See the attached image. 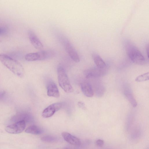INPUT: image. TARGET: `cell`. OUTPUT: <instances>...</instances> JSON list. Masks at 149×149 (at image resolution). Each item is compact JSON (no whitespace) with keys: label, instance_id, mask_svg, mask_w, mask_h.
I'll use <instances>...</instances> for the list:
<instances>
[{"label":"cell","instance_id":"ac0fdd59","mask_svg":"<svg viewBox=\"0 0 149 149\" xmlns=\"http://www.w3.org/2000/svg\"><path fill=\"white\" fill-rule=\"evenodd\" d=\"M41 139L43 141L49 142H54L57 140L56 137L50 135L43 136L41 138Z\"/></svg>","mask_w":149,"mask_h":149},{"label":"cell","instance_id":"7a4b0ae2","mask_svg":"<svg viewBox=\"0 0 149 149\" xmlns=\"http://www.w3.org/2000/svg\"><path fill=\"white\" fill-rule=\"evenodd\" d=\"M125 47L128 56L134 63L140 65L145 63L146 60L145 57L132 42L129 41H126Z\"/></svg>","mask_w":149,"mask_h":149},{"label":"cell","instance_id":"9c48e42d","mask_svg":"<svg viewBox=\"0 0 149 149\" xmlns=\"http://www.w3.org/2000/svg\"><path fill=\"white\" fill-rule=\"evenodd\" d=\"M28 36L31 43L35 48L40 49L43 48V44L33 31H29Z\"/></svg>","mask_w":149,"mask_h":149},{"label":"cell","instance_id":"5b68a950","mask_svg":"<svg viewBox=\"0 0 149 149\" xmlns=\"http://www.w3.org/2000/svg\"><path fill=\"white\" fill-rule=\"evenodd\" d=\"M26 125V122L24 120H21L6 126L5 130L10 134H17L23 131L25 129Z\"/></svg>","mask_w":149,"mask_h":149},{"label":"cell","instance_id":"e0dca14e","mask_svg":"<svg viewBox=\"0 0 149 149\" xmlns=\"http://www.w3.org/2000/svg\"><path fill=\"white\" fill-rule=\"evenodd\" d=\"M149 79V72H147L137 76L135 79V81L138 82L144 81Z\"/></svg>","mask_w":149,"mask_h":149},{"label":"cell","instance_id":"3957f363","mask_svg":"<svg viewBox=\"0 0 149 149\" xmlns=\"http://www.w3.org/2000/svg\"><path fill=\"white\" fill-rule=\"evenodd\" d=\"M57 72L58 81L60 86L67 93L72 92L73 89L64 68L61 66H59L57 68Z\"/></svg>","mask_w":149,"mask_h":149},{"label":"cell","instance_id":"603a6c76","mask_svg":"<svg viewBox=\"0 0 149 149\" xmlns=\"http://www.w3.org/2000/svg\"><path fill=\"white\" fill-rule=\"evenodd\" d=\"M146 51H147V53L148 54V52H149V46L148 45L147 47H146Z\"/></svg>","mask_w":149,"mask_h":149},{"label":"cell","instance_id":"4fadbf2b","mask_svg":"<svg viewBox=\"0 0 149 149\" xmlns=\"http://www.w3.org/2000/svg\"><path fill=\"white\" fill-rule=\"evenodd\" d=\"M92 57L96 67L101 69H104L106 67V64L103 60L98 54L94 53Z\"/></svg>","mask_w":149,"mask_h":149},{"label":"cell","instance_id":"8992f818","mask_svg":"<svg viewBox=\"0 0 149 149\" xmlns=\"http://www.w3.org/2000/svg\"><path fill=\"white\" fill-rule=\"evenodd\" d=\"M104 69L96 67L92 68L85 70L83 74L86 78L98 77L105 74V71Z\"/></svg>","mask_w":149,"mask_h":149},{"label":"cell","instance_id":"44dd1931","mask_svg":"<svg viewBox=\"0 0 149 149\" xmlns=\"http://www.w3.org/2000/svg\"><path fill=\"white\" fill-rule=\"evenodd\" d=\"M78 106L83 109L85 110L86 109L85 104L82 102H79L78 103Z\"/></svg>","mask_w":149,"mask_h":149},{"label":"cell","instance_id":"5bb4252c","mask_svg":"<svg viewBox=\"0 0 149 149\" xmlns=\"http://www.w3.org/2000/svg\"><path fill=\"white\" fill-rule=\"evenodd\" d=\"M124 94L132 106L134 107H136L137 104L131 91L128 88L125 89L124 91Z\"/></svg>","mask_w":149,"mask_h":149},{"label":"cell","instance_id":"2e32d148","mask_svg":"<svg viewBox=\"0 0 149 149\" xmlns=\"http://www.w3.org/2000/svg\"><path fill=\"white\" fill-rule=\"evenodd\" d=\"M30 117L29 115L27 114L21 113L14 116L12 120L15 122L21 120H24L26 122V121L29 120Z\"/></svg>","mask_w":149,"mask_h":149},{"label":"cell","instance_id":"ffe728a7","mask_svg":"<svg viewBox=\"0 0 149 149\" xmlns=\"http://www.w3.org/2000/svg\"><path fill=\"white\" fill-rule=\"evenodd\" d=\"M95 144L97 146L101 147L102 146L104 145V141L102 139H97L96 141Z\"/></svg>","mask_w":149,"mask_h":149},{"label":"cell","instance_id":"ba28073f","mask_svg":"<svg viewBox=\"0 0 149 149\" xmlns=\"http://www.w3.org/2000/svg\"><path fill=\"white\" fill-rule=\"evenodd\" d=\"M64 43L65 50L70 57L74 62H79L80 61L79 55L72 45L68 40H65Z\"/></svg>","mask_w":149,"mask_h":149},{"label":"cell","instance_id":"7402d4cb","mask_svg":"<svg viewBox=\"0 0 149 149\" xmlns=\"http://www.w3.org/2000/svg\"><path fill=\"white\" fill-rule=\"evenodd\" d=\"M5 94V92L4 91L0 92V100L3 97Z\"/></svg>","mask_w":149,"mask_h":149},{"label":"cell","instance_id":"30bf717a","mask_svg":"<svg viewBox=\"0 0 149 149\" xmlns=\"http://www.w3.org/2000/svg\"><path fill=\"white\" fill-rule=\"evenodd\" d=\"M47 89V95L48 96L56 98L59 97V93L57 87L53 81H50L48 83Z\"/></svg>","mask_w":149,"mask_h":149},{"label":"cell","instance_id":"d6986e66","mask_svg":"<svg viewBox=\"0 0 149 149\" xmlns=\"http://www.w3.org/2000/svg\"><path fill=\"white\" fill-rule=\"evenodd\" d=\"M95 90L97 96H100L103 94L104 89L102 86L99 84L95 87Z\"/></svg>","mask_w":149,"mask_h":149},{"label":"cell","instance_id":"6da1fadb","mask_svg":"<svg viewBox=\"0 0 149 149\" xmlns=\"http://www.w3.org/2000/svg\"><path fill=\"white\" fill-rule=\"evenodd\" d=\"M0 61L16 75L20 77H23L24 69L22 65L18 61L4 54H0Z\"/></svg>","mask_w":149,"mask_h":149},{"label":"cell","instance_id":"7c38bea8","mask_svg":"<svg viewBox=\"0 0 149 149\" xmlns=\"http://www.w3.org/2000/svg\"><path fill=\"white\" fill-rule=\"evenodd\" d=\"M80 87L82 92L86 96L91 97L93 96V91L90 83L87 82H82L80 84Z\"/></svg>","mask_w":149,"mask_h":149},{"label":"cell","instance_id":"9a60e30c","mask_svg":"<svg viewBox=\"0 0 149 149\" xmlns=\"http://www.w3.org/2000/svg\"><path fill=\"white\" fill-rule=\"evenodd\" d=\"M25 132L33 134L39 135L42 133L43 130L36 125H31L26 129Z\"/></svg>","mask_w":149,"mask_h":149},{"label":"cell","instance_id":"52a82bcc","mask_svg":"<svg viewBox=\"0 0 149 149\" xmlns=\"http://www.w3.org/2000/svg\"><path fill=\"white\" fill-rule=\"evenodd\" d=\"M62 104L58 102L52 104L45 109L42 113V116L45 118L52 116L55 112L59 110L62 107Z\"/></svg>","mask_w":149,"mask_h":149},{"label":"cell","instance_id":"277c9868","mask_svg":"<svg viewBox=\"0 0 149 149\" xmlns=\"http://www.w3.org/2000/svg\"><path fill=\"white\" fill-rule=\"evenodd\" d=\"M55 54L54 51L49 49L28 53L25 56V59L29 61L43 60L52 57Z\"/></svg>","mask_w":149,"mask_h":149},{"label":"cell","instance_id":"8fae6325","mask_svg":"<svg viewBox=\"0 0 149 149\" xmlns=\"http://www.w3.org/2000/svg\"><path fill=\"white\" fill-rule=\"evenodd\" d=\"M62 136L66 142L71 144L77 146L81 144V142L79 138L69 133L66 132H63Z\"/></svg>","mask_w":149,"mask_h":149},{"label":"cell","instance_id":"cb8c5ba5","mask_svg":"<svg viewBox=\"0 0 149 149\" xmlns=\"http://www.w3.org/2000/svg\"><path fill=\"white\" fill-rule=\"evenodd\" d=\"M3 30L0 28V35L2 34L3 33Z\"/></svg>","mask_w":149,"mask_h":149}]
</instances>
